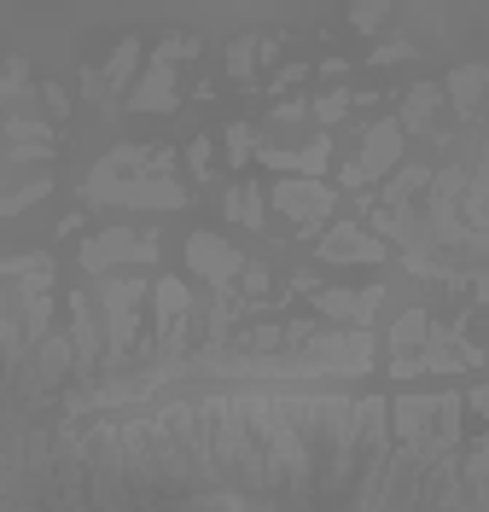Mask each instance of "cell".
Returning <instances> with one entry per match:
<instances>
[{"mask_svg": "<svg viewBox=\"0 0 489 512\" xmlns=\"http://www.w3.org/2000/svg\"><path fill=\"white\" fill-rule=\"evenodd\" d=\"M396 158H402V128H396V117H379V123H367L356 169L367 175V181H385V175L396 169Z\"/></svg>", "mask_w": 489, "mask_h": 512, "instance_id": "52a82bcc", "label": "cell"}, {"mask_svg": "<svg viewBox=\"0 0 489 512\" xmlns=\"http://www.w3.org/2000/svg\"><path fill=\"white\" fill-rule=\"evenodd\" d=\"M315 303V315L326 320V326H344V332H367L373 326V315H379V303H385V286H361V291H315L309 297Z\"/></svg>", "mask_w": 489, "mask_h": 512, "instance_id": "277c9868", "label": "cell"}, {"mask_svg": "<svg viewBox=\"0 0 489 512\" xmlns=\"http://www.w3.org/2000/svg\"><path fill=\"white\" fill-rule=\"evenodd\" d=\"M396 59H414V41H385V47L373 53V64H396Z\"/></svg>", "mask_w": 489, "mask_h": 512, "instance_id": "4316f807", "label": "cell"}, {"mask_svg": "<svg viewBox=\"0 0 489 512\" xmlns=\"http://www.w3.org/2000/svg\"><path fill=\"white\" fill-rule=\"evenodd\" d=\"M350 105H356V94L332 88V94H321L315 105H309V117H315V123H338V117H350Z\"/></svg>", "mask_w": 489, "mask_h": 512, "instance_id": "d6986e66", "label": "cell"}, {"mask_svg": "<svg viewBox=\"0 0 489 512\" xmlns=\"http://www.w3.org/2000/svg\"><path fill=\"white\" fill-rule=\"evenodd\" d=\"M134 251H140V233L134 227H105V233H94L82 245V268L88 274H111L117 262H134Z\"/></svg>", "mask_w": 489, "mask_h": 512, "instance_id": "ba28073f", "label": "cell"}, {"mask_svg": "<svg viewBox=\"0 0 489 512\" xmlns=\"http://www.w3.org/2000/svg\"><path fill=\"white\" fill-rule=\"evenodd\" d=\"M437 105H443V88H437V82H414V88H408V99H402V111H396L402 140H408V134H431Z\"/></svg>", "mask_w": 489, "mask_h": 512, "instance_id": "8fae6325", "label": "cell"}, {"mask_svg": "<svg viewBox=\"0 0 489 512\" xmlns=\"http://www.w3.org/2000/svg\"><path fill=\"white\" fill-rule=\"evenodd\" d=\"M262 210H268V198H262L257 181H233V187H228V216L239 227H262V222H268Z\"/></svg>", "mask_w": 489, "mask_h": 512, "instance_id": "9a60e30c", "label": "cell"}, {"mask_svg": "<svg viewBox=\"0 0 489 512\" xmlns=\"http://www.w3.org/2000/svg\"><path fill=\"white\" fill-rule=\"evenodd\" d=\"M385 18H391V6H350V24H356V30H379V24H385Z\"/></svg>", "mask_w": 489, "mask_h": 512, "instance_id": "cb8c5ba5", "label": "cell"}, {"mask_svg": "<svg viewBox=\"0 0 489 512\" xmlns=\"http://www.w3.org/2000/svg\"><path fill=\"white\" fill-rule=\"evenodd\" d=\"M35 99H41V105H47L53 117H65V111H70V94L59 88V82H41V88H35Z\"/></svg>", "mask_w": 489, "mask_h": 512, "instance_id": "d4e9b609", "label": "cell"}, {"mask_svg": "<svg viewBox=\"0 0 489 512\" xmlns=\"http://www.w3.org/2000/svg\"><path fill=\"white\" fill-rule=\"evenodd\" d=\"M315 256H321V262H385V245H379L367 227H356L350 216H344V222H332L321 233Z\"/></svg>", "mask_w": 489, "mask_h": 512, "instance_id": "8992f818", "label": "cell"}, {"mask_svg": "<svg viewBox=\"0 0 489 512\" xmlns=\"http://www.w3.org/2000/svg\"><path fill=\"white\" fill-rule=\"evenodd\" d=\"M262 163H268V169H286V181H321V169L332 163V140L321 134V140H309L303 152H280V146H268Z\"/></svg>", "mask_w": 489, "mask_h": 512, "instance_id": "30bf717a", "label": "cell"}, {"mask_svg": "<svg viewBox=\"0 0 489 512\" xmlns=\"http://www.w3.org/2000/svg\"><path fill=\"white\" fill-rule=\"evenodd\" d=\"M24 94H30V64L24 59H0V99L18 105Z\"/></svg>", "mask_w": 489, "mask_h": 512, "instance_id": "e0dca14e", "label": "cell"}, {"mask_svg": "<svg viewBox=\"0 0 489 512\" xmlns=\"http://www.w3.org/2000/svg\"><path fill=\"white\" fill-rule=\"evenodd\" d=\"M193 53H198V35H169L158 53H152V64H169V70H175V64L193 59Z\"/></svg>", "mask_w": 489, "mask_h": 512, "instance_id": "ffe728a7", "label": "cell"}, {"mask_svg": "<svg viewBox=\"0 0 489 512\" xmlns=\"http://www.w3.org/2000/svg\"><path fill=\"white\" fill-rule=\"evenodd\" d=\"M47 152H53V146H41V140H30V146H12V152H6V163H41Z\"/></svg>", "mask_w": 489, "mask_h": 512, "instance_id": "83f0119b", "label": "cell"}, {"mask_svg": "<svg viewBox=\"0 0 489 512\" xmlns=\"http://www.w3.org/2000/svg\"><path fill=\"white\" fill-rule=\"evenodd\" d=\"M309 117V105L303 99H286V105H274V123H303Z\"/></svg>", "mask_w": 489, "mask_h": 512, "instance_id": "f1b7e54d", "label": "cell"}, {"mask_svg": "<svg viewBox=\"0 0 489 512\" xmlns=\"http://www.w3.org/2000/svg\"><path fill=\"white\" fill-rule=\"evenodd\" d=\"M303 76H309V64H286V70H280V76H274V94H280V88H297V82H303Z\"/></svg>", "mask_w": 489, "mask_h": 512, "instance_id": "f546056e", "label": "cell"}, {"mask_svg": "<svg viewBox=\"0 0 489 512\" xmlns=\"http://www.w3.org/2000/svg\"><path fill=\"white\" fill-rule=\"evenodd\" d=\"M251 70H257V35H239V41L228 47V76L233 82H257Z\"/></svg>", "mask_w": 489, "mask_h": 512, "instance_id": "ac0fdd59", "label": "cell"}, {"mask_svg": "<svg viewBox=\"0 0 489 512\" xmlns=\"http://www.w3.org/2000/svg\"><path fill=\"white\" fill-rule=\"evenodd\" d=\"M140 59H146V53H140V35H123V41H117V53L99 64V76H105L111 99L129 94V88H134V70H140Z\"/></svg>", "mask_w": 489, "mask_h": 512, "instance_id": "5bb4252c", "label": "cell"}, {"mask_svg": "<svg viewBox=\"0 0 489 512\" xmlns=\"http://www.w3.org/2000/svg\"><path fill=\"white\" fill-rule=\"evenodd\" d=\"M425 187H431V163H402L373 204H379V210H414V198H420Z\"/></svg>", "mask_w": 489, "mask_h": 512, "instance_id": "7c38bea8", "label": "cell"}, {"mask_svg": "<svg viewBox=\"0 0 489 512\" xmlns=\"http://www.w3.org/2000/svg\"><path fill=\"white\" fill-rule=\"evenodd\" d=\"M391 379H402V384L420 379V350H414V355H391Z\"/></svg>", "mask_w": 489, "mask_h": 512, "instance_id": "484cf974", "label": "cell"}, {"mask_svg": "<svg viewBox=\"0 0 489 512\" xmlns=\"http://www.w3.org/2000/svg\"><path fill=\"white\" fill-rule=\"evenodd\" d=\"M187 169H193V181H210L216 169H210V140H193L187 146Z\"/></svg>", "mask_w": 489, "mask_h": 512, "instance_id": "603a6c76", "label": "cell"}, {"mask_svg": "<svg viewBox=\"0 0 489 512\" xmlns=\"http://www.w3.org/2000/svg\"><path fill=\"white\" fill-rule=\"evenodd\" d=\"M82 99H94V105H117V99H111V88H105V76H99L94 64L82 70Z\"/></svg>", "mask_w": 489, "mask_h": 512, "instance_id": "7402d4cb", "label": "cell"}, {"mask_svg": "<svg viewBox=\"0 0 489 512\" xmlns=\"http://www.w3.org/2000/svg\"><path fill=\"white\" fill-rule=\"evenodd\" d=\"M187 262H193L198 280H210V291H233L239 268H245V256L222 233H187Z\"/></svg>", "mask_w": 489, "mask_h": 512, "instance_id": "5b68a950", "label": "cell"}, {"mask_svg": "<svg viewBox=\"0 0 489 512\" xmlns=\"http://www.w3.org/2000/svg\"><path fill=\"white\" fill-rule=\"evenodd\" d=\"M449 99H455V111L472 123L478 117V99H484V88H489V64H460V70H449Z\"/></svg>", "mask_w": 489, "mask_h": 512, "instance_id": "4fadbf2b", "label": "cell"}, {"mask_svg": "<svg viewBox=\"0 0 489 512\" xmlns=\"http://www.w3.org/2000/svg\"><path fill=\"white\" fill-rule=\"evenodd\" d=\"M251 146H257L251 123H233L228 128V163H233V169H245V163H251Z\"/></svg>", "mask_w": 489, "mask_h": 512, "instance_id": "44dd1931", "label": "cell"}, {"mask_svg": "<svg viewBox=\"0 0 489 512\" xmlns=\"http://www.w3.org/2000/svg\"><path fill=\"white\" fill-rule=\"evenodd\" d=\"M82 198H88V204H117V210H181V204H187V187H181V181L129 175V181H105V187H88V181H82Z\"/></svg>", "mask_w": 489, "mask_h": 512, "instance_id": "7a4b0ae2", "label": "cell"}, {"mask_svg": "<svg viewBox=\"0 0 489 512\" xmlns=\"http://www.w3.org/2000/svg\"><path fill=\"white\" fill-rule=\"evenodd\" d=\"M129 105L134 111H175V105H181L175 70H169V64H146V70L134 76V88H129Z\"/></svg>", "mask_w": 489, "mask_h": 512, "instance_id": "9c48e42d", "label": "cell"}, {"mask_svg": "<svg viewBox=\"0 0 489 512\" xmlns=\"http://www.w3.org/2000/svg\"><path fill=\"white\" fill-rule=\"evenodd\" d=\"M146 280H134V274H123V280H105L99 286V344H105V361H99V379L105 373H117V367H129L134 355V332H140V303H146Z\"/></svg>", "mask_w": 489, "mask_h": 512, "instance_id": "6da1fadb", "label": "cell"}, {"mask_svg": "<svg viewBox=\"0 0 489 512\" xmlns=\"http://www.w3.org/2000/svg\"><path fill=\"white\" fill-rule=\"evenodd\" d=\"M425 332H431V315H425L420 303H414V309H402V320L391 326V350L396 355H414L425 344Z\"/></svg>", "mask_w": 489, "mask_h": 512, "instance_id": "2e32d148", "label": "cell"}, {"mask_svg": "<svg viewBox=\"0 0 489 512\" xmlns=\"http://www.w3.org/2000/svg\"><path fill=\"white\" fill-rule=\"evenodd\" d=\"M274 210L280 216H292L297 239H309V233H321L326 216H332V204H338V192L326 187V181H274Z\"/></svg>", "mask_w": 489, "mask_h": 512, "instance_id": "3957f363", "label": "cell"}]
</instances>
